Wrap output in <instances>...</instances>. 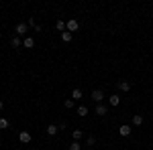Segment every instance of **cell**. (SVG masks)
I'll list each match as a JSON object with an SVG mask.
<instances>
[{"label":"cell","instance_id":"obj_1","mask_svg":"<svg viewBox=\"0 0 153 150\" xmlns=\"http://www.w3.org/2000/svg\"><path fill=\"white\" fill-rule=\"evenodd\" d=\"M27 31H29V24H27V23H19L16 26H14V33H16V37H23V39H25Z\"/></svg>","mask_w":153,"mask_h":150},{"label":"cell","instance_id":"obj_2","mask_svg":"<svg viewBox=\"0 0 153 150\" xmlns=\"http://www.w3.org/2000/svg\"><path fill=\"white\" fill-rule=\"evenodd\" d=\"M19 140H21L23 144H29V142L33 140V136H31V132H27V130H23V132L19 134Z\"/></svg>","mask_w":153,"mask_h":150},{"label":"cell","instance_id":"obj_3","mask_svg":"<svg viewBox=\"0 0 153 150\" xmlns=\"http://www.w3.org/2000/svg\"><path fill=\"white\" fill-rule=\"evenodd\" d=\"M131 132H133V128H131L129 124H123V126L118 128V134H120V136H125V138L131 136Z\"/></svg>","mask_w":153,"mask_h":150},{"label":"cell","instance_id":"obj_4","mask_svg":"<svg viewBox=\"0 0 153 150\" xmlns=\"http://www.w3.org/2000/svg\"><path fill=\"white\" fill-rule=\"evenodd\" d=\"M92 100H94L96 104H102V100H104V93L100 91V89H94V91H92Z\"/></svg>","mask_w":153,"mask_h":150},{"label":"cell","instance_id":"obj_5","mask_svg":"<svg viewBox=\"0 0 153 150\" xmlns=\"http://www.w3.org/2000/svg\"><path fill=\"white\" fill-rule=\"evenodd\" d=\"M23 47L25 49H33V47H35V39H33V37H25L23 39Z\"/></svg>","mask_w":153,"mask_h":150},{"label":"cell","instance_id":"obj_6","mask_svg":"<svg viewBox=\"0 0 153 150\" xmlns=\"http://www.w3.org/2000/svg\"><path fill=\"white\" fill-rule=\"evenodd\" d=\"M78 26H80V24H78V20H74V18L65 23V29H68L70 33H74V31H78Z\"/></svg>","mask_w":153,"mask_h":150},{"label":"cell","instance_id":"obj_7","mask_svg":"<svg viewBox=\"0 0 153 150\" xmlns=\"http://www.w3.org/2000/svg\"><path fill=\"white\" fill-rule=\"evenodd\" d=\"M117 87L120 89V91H125V93L131 91V83H129V81H118V83H117Z\"/></svg>","mask_w":153,"mask_h":150},{"label":"cell","instance_id":"obj_8","mask_svg":"<svg viewBox=\"0 0 153 150\" xmlns=\"http://www.w3.org/2000/svg\"><path fill=\"white\" fill-rule=\"evenodd\" d=\"M108 102H110V105H114V108H117V105L120 104V95H118V93H112V95L108 97Z\"/></svg>","mask_w":153,"mask_h":150},{"label":"cell","instance_id":"obj_9","mask_svg":"<svg viewBox=\"0 0 153 150\" xmlns=\"http://www.w3.org/2000/svg\"><path fill=\"white\" fill-rule=\"evenodd\" d=\"M106 114H108L106 105H102V104H96V116H106Z\"/></svg>","mask_w":153,"mask_h":150},{"label":"cell","instance_id":"obj_10","mask_svg":"<svg viewBox=\"0 0 153 150\" xmlns=\"http://www.w3.org/2000/svg\"><path fill=\"white\" fill-rule=\"evenodd\" d=\"M59 132V126H55V124H49L47 126V136H55Z\"/></svg>","mask_w":153,"mask_h":150},{"label":"cell","instance_id":"obj_11","mask_svg":"<svg viewBox=\"0 0 153 150\" xmlns=\"http://www.w3.org/2000/svg\"><path fill=\"white\" fill-rule=\"evenodd\" d=\"M10 45L14 47V49L23 47V39H21V37H12V39H10Z\"/></svg>","mask_w":153,"mask_h":150},{"label":"cell","instance_id":"obj_12","mask_svg":"<svg viewBox=\"0 0 153 150\" xmlns=\"http://www.w3.org/2000/svg\"><path fill=\"white\" fill-rule=\"evenodd\" d=\"M133 126H137V128L143 126V116L141 114H135V116H133Z\"/></svg>","mask_w":153,"mask_h":150},{"label":"cell","instance_id":"obj_13","mask_svg":"<svg viewBox=\"0 0 153 150\" xmlns=\"http://www.w3.org/2000/svg\"><path fill=\"white\" fill-rule=\"evenodd\" d=\"M71 100H74V102L82 100V89H74V91H71Z\"/></svg>","mask_w":153,"mask_h":150},{"label":"cell","instance_id":"obj_14","mask_svg":"<svg viewBox=\"0 0 153 150\" xmlns=\"http://www.w3.org/2000/svg\"><path fill=\"white\" fill-rule=\"evenodd\" d=\"M82 136H84L82 130H74V132H71V138L76 140V142H80V138H82Z\"/></svg>","mask_w":153,"mask_h":150},{"label":"cell","instance_id":"obj_15","mask_svg":"<svg viewBox=\"0 0 153 150\" xmlns=\"http://www.w3.org/2000/svg\"><path fill=\"white\" fill-rule=\"evenodd\" d=\"M27 24H29V26H33V29H35L37 33H41V26H39V24L35 23V18H33V16H31V18H29V23H27Z\"/></svg>","mask_w":153,"mask_h":150},{"label":"cell","instance_id":"obj_16","mask_svg":"<svg viewBox=\"0 0 153 150\" xmlns=\"http://www.w3.org/2000/svg\"><path fill=\"white\" fill-rule=\"evenodd\" d=\"M61 41H63V43H71V33H70V31L61 33Z\"/></svg>","mask_w":153,"mask_h":150},{"label":"cell","instance_id":"obj_17","mask_svg":"<svg viewBox=\"0 0 153 150\" xmlns=\"http://www.w3.org/2000/svg\"><path fill=\"white\" fill-rule=\"evenodd\" d=\"M78 116H80V118H86V116H88V108H86V105H80V108H78Z\"/></svg>","mask_w":153,"mask_h":150},{"label":"cell","instance_id":"obj_18","mask_svg":"<svg viewBox=\"0 0 153 150\" xmlns=\"http://www.w3.org/2000/svg\"><path fill=\"white\" fill-rule=\"evenodd\" d=\"M55 29H57V31H61V33H65V31H68V29H65V23H63V20H57V23H55Z\"/></svg>","mask_w":153,"mask_h":150},{"label":"cell","instance_id":"obj_19","mask_svg":"<svg viewBox=\"0 0 153 150\" xmlns=\"http://www.w3.org/2000/svg\"><path fill=\"white\" fill-rule=\"evenodd\" d=\"M70 150H82V144L74 140V142H71V144H70Z\"/></svg>","mask_w":153,"mask_h":150},{"label":"cell","instance_id":"obj_20","mask_svg":"<svg viewBox=\"0 0 153 150\" xmlns=\"http://www.w3.org/2000/svg\"><path fill=\"white\" fill-rule=\"evenodd\" d=\"M74 104H76V102H74V100H71V97H68V100H65V102H63V105H65V108H68V110H71V108H74Z\"/></svg>","mask_w":153,"mask_h":150},{"label":"cell","instance_id":"obj_21","mask_svg":"<svg viewBox=\"0 0 153 150\" xmlns=\"http://www.w3.org/2000/svg\"><path fill=\"white\" fill-rule=\"evenodd\" d=\"M8 128V120L6 118H0V130H6Z\"/></svg>","mask_w":153,"mask_h":150},{"label":"cell","instance_id":"obj_22","mask_svg":"<svg viewBox=\"0 0 153 150\" xmlns=\"http://www.w3.org/2000/svg\"><path fill=\"white\" fill-rule=\"evenodd\" d=\"M94 144H96V138L90 134V136H88V146H94Z\"/></svg>","mask_w":153,"mask_h":150},{"label":"cell","instance_id":"obj_23","mask_svg":"<svg viewBox=\"0 0 153 150\" xmlns=\"http://www.w3.org/2000/svg\"><path fill=\"white\" fill-rule=\"evenodd\" d=\"M2 110H4V102L0 100V112H2Z\"/></svg>","mask_w":153,"mask_h":150},{"label":"cell","instance_id":"obj_24","mask_svg":"<svg viewBox=\"0 0 153 150\" xmlns=\"http://www.w3.org/2000/svg\"><path fill=\"white\" fill-rule=\"evenodd\" d=\"M86 150H92V148H86Z\"/></svg>","mask_w":153,"mask_h":150}]
</instances>
